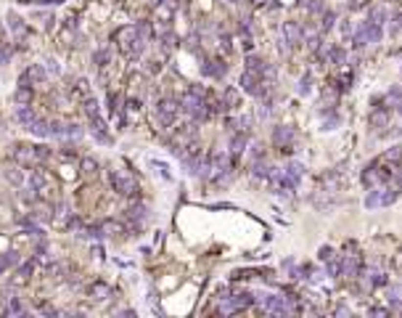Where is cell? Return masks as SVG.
<instances>
[{
    "label": "cell",
    "mask_w": 402,
    "mask_h": 318,
    "mask_svg": "<svg viewBox=\"0 0 402 318\" xmlns=\"http://www.w3.org/2000/svg\"><path fill=\"white\" fill-rule=\"evenodd\" d=\"M241 90H244V93H249V96H265V93H268V88H265V82L259 80V74L249 72V69L241 74Z\"/></svg>",
    "instance_id": "10"
},
{
    "label": "cell",
    "mask_w": 402,
    "mask_h": 318,
    "mask_svg": "<svg viewBox=\"0 0 402 318\" xmlns=\"http://www.w3.org/2000/svg\"><path fill=\"white\" fill-rule=\"evenodd\" d=\"M178 103H180V112H185L188 117H193L196 122L209 117V109H206V90L199 88V85H193Z\"/></svg>",
    "instance_id": "1"
},
{
    "label": "cell",
    "mask_w": 402,
    "mask_h": 318,
    "mask_svg": "<svg viewBox=\"0 0 402 318\" xmlns=\"http://www.w3.org/2000/svg\"><path fill=\"white\" fill-rule=\"evenodd\" d=\"M331 257H334V249H331V246H323V249H320V260H331Z\"/></svg>",
    "instance_id": "42"
},
{
    "label": "cell",
    "mask_w": 402,
    "mask_h": 318,
    "mask_svg": "<svg viewBox=\"0 0 402 318\" xmlns=\"http://www.w3.org/2000/svg\"><path fill=\"white\" fill-rule=\"evenodd\" d=\"M19 263H22V257H19L16 252H3V255H0V273H8Z\"/></svg>",
    "instance_id": "16"
},
{
    "label": "cell",
    "mask_w": 402,
    "mask_h": 318,
    "mask_svg": "<svg viewBox=\"0 0 402 318\" xmlns=\"http://www.w3.org/2000/svg\"><path fill=\"white\" fill-rule=\"evenodd\" d=\"M48 157H50L48 146H16V151H14V159L22 162V165H27V167H37Z\"/></svg>",
    "instance_id": "2"
},
{
    "label": "cell",
    "mask_w": 402,
    "mask_h": 318,
    "mask_svg": "<svg viewBox=\"0 0 402 318\" xmlns=\"http://www.w3.org/2000/svg\"><path fill=\"white\" fill-rule=\"evenodd\" d=\"M90 125H93V135H95V141H98V144H112V135L106 133V122L101 120V114L98 117H90Z\"/></svg>",
    "instance_id": "13"
},
{
    "label": "cell",
    "mask_w": 402,
    "mask_h": 318,
    "mask_svg": "<svg viewBox=\"0 0 402 318\" xmlns=\"http://www.w3.org/2000/svg\"><path fill=\"white\" fill-rule=\"evenodd\" d=\"M74 96H80V98L85 101L88 96H90V82H88V80H80V82H77V88H74Z\"/></svg>",
    "instance_id": "30"
},
{
    "label": "cell",
    "mask_w": 402,
    "mask_h": 318,
    "mask_svg": "<svg viewBox=\"0 0 402 318\" xmlns=\"http://www.w3.org/2000/svg\"><path fill=\"white\" fill-rule=\"evenodd\" d=\"M29 273H32V263H24L22 268L16 270V276L11 278V284H14V287H22V284H27V281H29Z\"/></svg>",
    "instance_id": "20"
},
{
    "label": "cell",
    "mask_w": 402,
    "mask_h": 318,
    "mask_svg": "<svg viewBox=\"0 0 402 318\" xmlns=\"http://www.w3.org/2000/svg\"><path fill=\"white\" fill-rule=\"evenodd\" d=\"M82 172H85V175H95V172H98V162H95V159H82Z\"/></svg>",
    "instance_id": "32"
},
{
    "label": "cell",
    "mask_w": 402,
    "mask_h": 318,
    "mask_svg": "<svg viewBox=\"0 0 402 318\" xmlns=\"http://www.w3.org/2000/svg\"><path fill=\"white\" fill-rule=\"evenodd\" d=\"M11 56H14V48L11 45H0V64H8Z\"/></svg>",
    "instance_id": "35"
},
{
    "label": "cell",
    "mask_w": 402,
    "mask_h": 318,
    "mask_svg": "<svg viewBox=\"0 0 402 318\" xmlns=\"http://www.w3.org/2000/svg\"><path fill=\"white\" fill-rule=\"evenodd\" d=\"M397 202V191L394 188H376V191H371V196L365 199V207H389Z\"/></svg>",
    "instance_id": "8"
},
{
    "label": "cell",
    "mask_w": 402,
    "mask_h": 318,
    "mask_svg": "<svg viewBox=\"0 0 402 318\" xmlns=\"http://www.w3.org/2000/svg\"><path fill=\"white\" fill-rule=\"evenodd\" d=\"M307 93H310V77H304L299 82V96H307Z\"/></svg>",
    "instance_id": "40"
},
{
    "label": "cell",
    "mask_w": 402,
    "mask_h": 318,
    "mask_svg": "<svg viewBox=\"0 0 402 318\" xmlns=\"http://www.w3.org/2000/svg\"><path fill=\"white\" fill-rule=\"evenodd\" d=\"M85 114H88V117H98V114H101V112H98V101H95L93 96H88V98H85Z\"/></svg>",
    "instance_id": "29"
},
{
    "label": "cell",
    "mask_w": 402,
    "mask_h": 318,
    "mask_svg": "<svg viewBox=\"0 0 402 318\" xmlns=\"http://www.w3.org/2000/svg\"><path fill=\"white\" fill-rule=\"evenodd\" d=\"M8 29L14 32V35H19V37L27 35V27H24V22H22V19H19L16 14H11V16H8Z\"/></svg>",
    "instance_id": "24"
},
{
    "label": "cell",
    "mask_w": 402,
    "mask_h": 318,
    "mask_svg": "<svg viewBox=\"0 0 402 318\" xmlns=\"http://www.w3.org/2000/svg\"><path fill=\"white\" fill-rule=\"evenodd\" d=\"M223 101H225V106H236V103H238V90H233V88H230L228 93H225V98H223Z\"/></svg>",
    "instance_id": "36"
},
{
    "label": "cell",
    "mask_w": 402,
    "mask_h": 318,
    "mask_svg": "<svg viewBox=\"0 0 402 318\" xmlns=\"http://www.w3.org/2000/svg\"><path fill=\"white\" fill-rule=\"evenodd\" d=\"M201 72H204L206 77H225V72H228V67H225V64L220 61V58H215V61H204Z\"/></svg>",
    "instance_id": "15"
},
{
    "label": "cell",
    "mask_w": 402,
    "mask_h": 318,
    "mask_svg": "<svg viewBox=\"0 0 402 318\" xmlns=\"http://www.w3.org/2000/svg\"><path fill=\"white\" fill-rule=\"evenodd\" d=\"M35 117H37V112H35V109H32V106H19V112H16V120L22 122L24 127H27L29 122L35 120Z\"/></svg>",
    "instance_id": "22"
},
{
    "label": "cell",
    "mask_w": 402,
    "mask_h": 318,
    "mask_svg": "<svg viewBox=\"0 0 402 318\" xmlns=\"http://www.w3.org/2000/svg\"><path fill=\"white\" fill-rule=\"evenodd\" d=\"M328 58H331V64H344V50L341 48H334L328 53Z\"/></svg>",
    "instance_id": "34"
},
{
    "label": "cell",
    "mask_w": 402,
    "mask_h": 318,
    "mask_svg": "<svg viewBox=\"0 0 402 318\" xmlns=\"http://www.w3.org/2000/svg\"><path fill=\"white\" fill-rule=\"evenodd\" d=\"M371 313H373V316H386L389 310H386V308H371Z\"/></svg>",
    "instance_id": "44"
},
{
    "label": "cell",
    "mask_w": 402,
    "mask_h": 318,
    "mask_svg": "<svg viewBox=\"0 0 402 318\" xmlns=\"http://www.w3.org/2000/svg\"><path fill=\"white\" fill-rule=\"evenodd\" d=\"M16 103L19 106H29L32 103V85H22L16 90Z\"/></svg>",
    "instance_id": "23"
},
{
    "label": "cell",
    "mask_w": 402,
    "mask_h": 318,
    "mask_svg": "<svg viewBox=\"0 0 402 318\" xmlns=\"http://www.w3.org/2000/svg\"><path fill=\"white\" fill-rule=\"evenodd\" d=\"M283 35H286L289 45H299L302 43V27L296 22H286V24H283Z\"/></svg>",
    "instance_id": "14"
},
{
    "label": "cell",
    "mask_w": 402,
    "mask_h": 318,
    "mask_svg": "<svg viewBox=\"0 0 402 318\" xmlns=\"http://www.w3.org/2000/svg\"><path fill=\"white\" fill-rule=\"evenodd\" d=\"M24 74H27V80H29V82H45V77H48V72H45L40 64H32V67H29Z\"/></svg>",
    "instance_id": "21"
},
{
    "label": "cell",
    "mask_w": 402,
    "mask_h": 318,
    "mask_svg": "<svg viewBox=\"0 0 402 318\" xmlns=\"http://www.w3.org/2000/svg\"><path fill=\"white\" fill-rule=\"evenodd\" d=\"M5 313H8V316H22V313H24V308L14 300V297H11V300H8V308H5Z\"/></svg>",
    "instance_id": "33"
},
{
    "label": "cell",
    "mask_w": 402,
    "mask_h": 318,
    "mask_svg": "<svg viewBox=\"0 0 402 318\" xmlns=\"http://www.w3.org/2000/svg\"><path fill=\"white\" fill-rule=\"evenodd\" d=\"M246 141H249V138H246V133H236L230 138V151L233 154H241L244 148H246Z\"/></svg>",
    "instance_id": "25"
},
{
    "label": "cell",
    "mask_w": 402,
    "mask_h": 318,
    "mask_svg": "<svg viewBox=\"0 0 402 318\" xmlns=\"http://www.w3.org/2000/svg\"><path fill=\"white\" fill-rule=\"evenodd\" d=\"M254 302V294H233V297H223V305H220V310L223 313H236V310H244L249 308V305Z\"/></svg>",
    "instance_id": "9"
},
{
    "label": "cell",
    "mask_w": 402,
    "mask_h": 318,
    "mask_svg": "<svg viewBox=\"0 0 402 318\" xmlns=\"http://www.w3.org/2000/svg\"><path fill=\"white\" fill-rule=\"evenodd\" d=\"M180 112V103L175 98H159L156 101V109H154V117H156V125L161 130H167V127L175 125V117Z\"/></svg>",
    "instance_id": "3"
},
{
    "label": "cell",
    "mask_w": 402,
    "mask_h": 318,
    "mask_svg": "<svg viewBox=\"0 0 402 318\" xmlns=\"http://www.w3.org/2000/svg\"><path fill=\"white\" fill-rule=\"evenodd\" d=\"M402 157V148L400 146H394V148H389L386 151V159H400Z\"/></svg>",
    "instance_id": "39"
},
{
    "label": "cell",
    "mask_w": 402,
    "mask_h": 318,
    "mask_svg": "<svg viewBox=\"0 0 402 318\" xmlns=\"http://www.w3.org/2000/svg\"><path fill=\"white\" fill-rule=\"evenodd\" d=\"M109 183L114 186V191L116 194H122V196H138V183H135L130 175H125V172H119V170H112L109 172Z\"/></svg>",
    "instance_id": "5"
},
{
    "label": "cell",
    "mask_w": 402,
    "mask_h": 318,
    "mask_svg": "<svg viewBox=\"0 0 402 318\" xmlns=\"http://www.w3.org/2000/svg\"><path fill=\"white\" fill-rule=\"evenodd\" d=\"M106 294H109L106 284H95V287H90V297H93V300H106Z\"/></svg>",
    "instance_id": "28"
},
{
    "label": "cell",
    "mask_w": 402,
    "mask_h": 318,
    "mask_svg": "<svg viewBox=\"0 0 402 318\" xmlns=\"http://www.w3.org/2000/svg\"><path fill=\"white\" fill-rule=\"evenodd\" d=\"M283 175H286V178L291 180V183H299V180H302V175H304V167L299 165V162H289V165H286V170H283Z\"/></svg>",
    "instance_id": "18"
},
{
    "label": "cell",
    "mask_w": 402,
    "mask_h": 318,
    "mask_svg": "<svg viewBox=\"0 0 402 318\" xmlns=\"http://www.w3.org/2000/svg\"><path fill=\"white\" fill-rule=\"evenodd\" d=\"M27 130L32 133V135H40V138H48L50 135V127H48V122L45 120H40V117H35V120L27 125Z\"/></svg>",
    "instance_id": "17"
},
{
    "label": "cell",
    "mask_w": 402,
    "mask_h": 318,
    "mask_svg": "<svg viewBox=\"0 0 402 318\" xmlns=\"http://www.w3.org/2000/svg\"><path fill=\"white\" fill-rule=\"evenodd\" d=\"M334 22H336V16L331 14V11H326V14H323V29H331V27H334Z\"/></svg>",
    "instance_id": "38"
},
{
    "label": "cell",
    "mask_w": 402,
    "mask_h": 318,
    "mask_svg": "<svg viewBox=\"0 0 402 318\" xmlns=\"http://www.w3.org/2000/svg\"><path fill=\"white\" fill-rule=\"evenodd\" d=\"M371 19L373 24H379V27H384V22H386V8H381V5H376V8H371Z\"/></svg>",
    "instance_id": "26"
},
{
    "label": "cell",
    "mask_w": 402,
    "mask_h": 318,
    "mask_svg": "<svg viewBox=\"0 0 402 318\" xmlns=\"http://www.w3.org/2000/svg\"><path fill=\"white\" fill-rule=\"evenodd\" d=\"M5 178L14 180V183H22V175H19V170H8V172H5Z\"/></svg>",
    "instance_id": "41"
},
{
    "label": "cell",
    "mask_w": 402,
    "mask_h": 318,
    "mask_svg": "<svg viewBox=\"0 0 402 318\" xmlns=\"http://www.w3.org/2000/svg\"><path fill=\"white\" fill-rule=\"evenodd\" d=\"M273 144L281 148V151H291V144H294V130L286 125H278L273 130Z\"/></svg>",
    "instance_id": "12"
},
{
    "label": "cell",
    "mask_w": 402,
    "mask_h": 318,
    "mask_svg": "<svg viewBox=\"0 0 402 318\" xmlns=\"http://www.w3.org/2000/svg\"><path fill=\"white\" fill-rule=\"evenodd\" d=\"M397 183L402 186V172H397Z\"/></svg>",
    "instance_id": "46"
},
{
    "label": "cell",
    "mask_w": 402,
    "mask_h": 318,
    "mask_svg": "<svg viewBox=\"0 0 402 318\" xmlns=\"http://www.w3.org/2000/svg\"><path fill=\"white\" fill-rule=\"evenodd\" d=\"M400 96H402V88H392V90H389V98H392V101H397Z\"/></svg>",
    "instance_id": "43"
},
{
    "label": "cell",
    "mask_w": 402,
    "mask_h": 318,
    "mask_svg": "<svg viewBox=\"0 0 402 318\" xmlns=\"http://www.w3.org/2000/svg\"><path fill=\"white\" fill-rule=\"evenodd\" d=\"M257 302L262 305L268 313H273V316H289V313H294V305H291L286 297H278V294H259Z\"/></svg>",
    "instance_id": "4"
},
{
    "label": "cell",
    "mask_w": 402,
    "mask_h": 318,
    "mask_svg": "<svg viewBox=\"0 0 402 318\" xmlns=\"http://www.w3.org/2000/svg\"><path fill=\"white\" fill-rule=\"evenodd\" d=\"M307 11H313V14H317V11H323V0H307Z\"/></svg>",
    "instance_id": "37"
},
{
    "label": "cell",
    "mask_w": 402,
    "mask_h": 318,
    "mask_svg": "<svg viewBox=\"0 0 402 318\" xmlns=\"http://www.w3.org/2000/svg\"><path fill=\"white\" fill-rule=\"evenodd\" d=\"M154 3H156V5H164V0H154Z\"/></svg>",
    "instance_id": "48"
},
{
    "label": "cell",
    "mask_w": 402,
    "mask_h": 318,
    "mask_svg": "<svg viewBox=\"0 0 402 318\" xmlns=\"http://www.w3.org/2000/svg\"><path fill=\"white\" fill-rule=\"evenodd\" d=\"M379 40H381V27H379V24H373L371 19L362 22L357 27V32H355V45H357V48H365V45L379 43Z\"/></svg>",
    "instance_id": "6"
},
{
    "label": "cell",
    "mask_w": 402,
    "mask_h": 318,
    "mask_svg": "<svg viewBox=\"0 0 402 318\" xmlns=\"http://www.w3.org/2000/svg\"><path fill=\"white\" fill-rule=\"evenodd\" d=\"M29 186H32V191H45V186H48V175H45L40 167H37V170H32Z\"/></svg>",
    "instance_id": "19"
},
{
    "label": "cell",
    "mask_w": 402,
    "mask_h": 318,
    "mask_svg": "<svg viewBox=\"0 0 402 318\" xmlns=\"http://www.w3.org/2000/svg\"><path fill=\"white\" fill-rule=\"evenodd\" d=\"M48 72H53V74L58 72V64L56 61H48Z\"/></svg>",
    "instance_id": "45"
},
{
    "label": "cell",
    "mask_w": 402,
    "mask_h": 318,
    "mask_svg": "<svg viewBox=\"0 0 402 318\" xmlns=\"http://www.w3.org/2000/svg\"><path fill=\"white\" fill-rule=\"evenodd\" d=\"M64 135H69V138H80L82 127L77 125V122H69V125H64Z\"/></svg>",
    "instance_id": "31"
},
{
    "label": "cell",
    "mask_w": 402,
    "mask_h": 318,
    "mask_svg": "<svg viewBox=\"0 0 402 318\" xmlns=\"http://www.w3.org/2000/svg\"><path fill=\"white\" fill-rule=\"evenodd\" d=\"M114 40H116V45H119V50L125 56H130V58L138 56V53H135V27H122L114 35Z\"/></svg>",
    "instance_id": "7"
},
{
    "label": "cell",
    "mask_w": 402,
    "mask_h": 318,
    "mask_svg": "<svg viewBox=\"0 0 402 318\" xmlns=\"http://www.w3.org/2000/svg\"><path fill=\"white\" fill-rule=\"evenodd\" d=\"M125 220L130 223V228H133V231H140V228L146 225V220H148V207H146V204H133V207L127 210Z\"/></svg>",
    "instance_id": "11"
},
{
    "label": "cell",
    "mask_w": 402,
    "mask_h": 318,
    "mask_svg": "<svg viewBox=\"0 0 402 318\" xmlns=\"http://www.w3.org/2000/svg\"><path fill=\"white\" fill-rule=\"evenodd\" d=\"M93 58H95V64H98V67H106V64L112 61V50H109V48H98Z\"/></svg>",
    "instance_id": "27"
},
{
    "label": "cell",
    "mask_w": 402,
    "mask_h": 318,
    "mask_svg": "<svg viewBox=\"0 0 402 318\" xmlns=\"http://www.w3.org/2000/svg\"><path fill=\"white\" fill-rule=\"evenodd\" d=\"M397 112H400V114H402V101H400V103H397Z\"/></svg>",
    "instance_id": "47"
}]
</instances>
